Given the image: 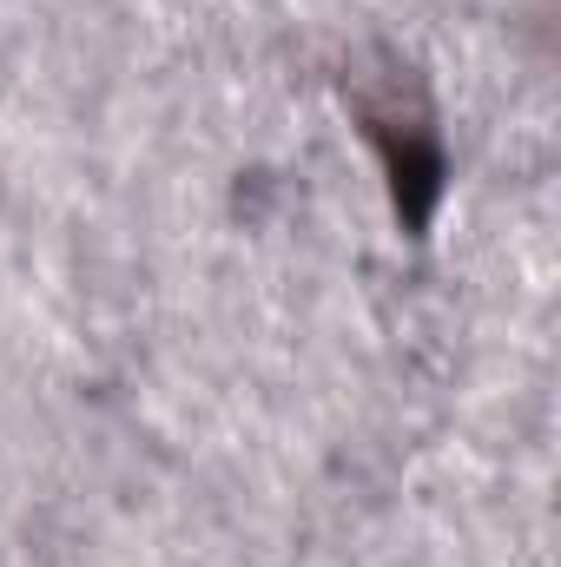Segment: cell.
Returning <instances> with one entry per match:
<instances>
[{
    "label": "cell",
    "instance_id": "obj_1",
    "mask_svg": "<svg viewBox=\"0 0 561 567\" xmlns=\"http://www.w3.org/2000/svg\"><path fill=\"white\" fill-rule=\"evenodd\" d=\"M357 120H364L370 145L384 152V172L397 185V212L422 225L442 198V145H436L422 93L410 80H390V93H357Z\"/></svg>",
    "mask_w": 561,
    "mask_h": 567
}]
</instances>
